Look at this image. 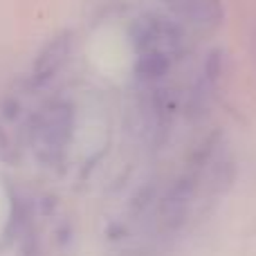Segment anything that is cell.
<instances>
[{"label":"cell","mask_w":256,"mask_h":256,"mask_svg":"<svg viewBox=\"0 0 256 256\" xmlns=\"http://www.w3.org/2000/svg\"><path fill=\"white\" fill-rule=\"evenodd\" d=\"M68 52H70V38L68 36H58L54 38L43 52L38 54L34 63V79L36 81H45L50 76H54V72L63 66Z\"/></svg>","instance_id":"2"},{"label":"cell","mask_w":256,"mask_h":256,"mask_svg":"<svg viewBox=\"0 0 256 256\" xmlns=\"http://www.w3.org/2000/svg\"><path fill=\"white\" fill-rule=\"evenodd\" d=\"M68 128H70V115H68V108L63 106H54L40 117L38 122V140L40 146L50 150H58L63 148L68 140Z\"/></svg>","instance_id":"1"}]
</instances>
